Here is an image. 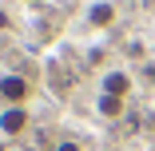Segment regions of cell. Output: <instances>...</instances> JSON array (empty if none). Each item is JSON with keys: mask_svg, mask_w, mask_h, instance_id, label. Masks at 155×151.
I'll return each mask as SVG.
<instances>
[{"mask_svg": "<svg viewBox=\"0 0 155 151\" xmlns=\"http://www.w3.org/2000/svg\"><path fill=\"white\" fill-rule=\"evenodd\" d=\"M56 151H84V147H80V143H76V139H64V143H60V147H56Z\"/></svg>", "mask_w": 155, "mask_h": 151, "instance_id": "8992f818", "label": "cell"}, {"mask_svg": "<svg viewBox=\"0 0 155 151\" xmlns=\"http://www.w3.org/2000/svg\"><path fill=\"white\" fill-rule=\"evenodd\" d=\"M100 115H107V119L123 115V100L119 96H100Z\"/></svg>", "mask_w": 155, "mask_h": 151, "instance_id": "5b68a950", "label": "cell"}, {"mask_svg": "<svg viewBox=\"0 0 155 151\" xmlns=\"http://www.w3.org/2000/svg\"><path fill=\"white\" fill-rule=\"evenodd\" d=\"M28 127V107H4L0 111V131L4 135H20Z\"/></svg>", "mask_w": 155, "mask_h": 151, "instance_id": "7a4b0ae2", "label": "cell"}, {"mask_svg": "<svg viewBox=\"0 0 155 151\" xmlns=\"http://www.w3.org/2000/svg\"><path fill=\"white\" fill-rule=\"evenodd\" d=\"M87 24H91V28H111V24H115V8L107 4V0L91 4V8H87Z\"/></svg>", "mask_w": 155, "mask_h": 151, "instance_id": "277c9868", "label": "cell"}, {"mask_svg": "<svg viewBox=\"0 0 155 151\" xmlns=\"http://www.w3.org/2000/svg\"><path fill=\"white\" fill-rule=\"evenodd\" d=\"M0 151H8V147H4V143H0Z\"/></svg>", "mask_w": 155, "mask_h": 151, "instance_id": "52a82bcc", "label": "cell"}, {"mask_svg": "<svg viewBox=\"0 0 155 151\" xmlns=\"http://www.w3.org/2000/svg\"><path fill=\"white\" fill-rule=\"evenodd\" d=\"M127 92H131V76H127V72H107V76H104V96L127 100Z\"/></svg>", "mask_w": 155, "mask_h": 151, "instance_id": "3957f363", "label": "cell"}, {"mask_svg": "<svg viewBox=\"0 0 155 151\" xmlns=\"http://www.w3.org/2000/svg\"><path fill=\"white\" fill-rule=\"evenodd\" d=\"M0 100H8V107H20L28 100V80L24 76H0Z\"/></svg>", "mask_w": 155, "mask_h": 151, "instance_id": "6da1fadb", "label": "cell"}]
</instances>
